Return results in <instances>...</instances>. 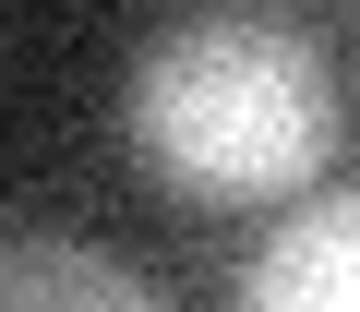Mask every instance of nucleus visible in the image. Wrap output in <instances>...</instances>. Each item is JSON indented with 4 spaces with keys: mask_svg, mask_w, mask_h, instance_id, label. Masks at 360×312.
I'll return each mask as SVG.
<instances>
[{
    "mask_svg": "<svg viewBox=\"0 0 360 312\" xmlns=\"http://www.w3.org/2000/svg\"><path fill=\"white\" fill-rule=\"evenodd\" d=\"M132 144L193 204H276V193L324 181L336 84H324L312 37H288L264 13H205L132 60Z\"/></svg>",
    "mask_w": 360,
    "mask_h": 312,
    "instance_id": "obj_1",
    "label": "nucleus"
},
{
    "mask_svg": "<svg viewBox=\"0 0 360 312\" xmlns=\"http://www.w3.org/2000/svg\"><path fill=\"white\" fill-rule=\"evenodd\" d=\"M240 312H360V193H312L252 252Z\"/></svg>",
    "mask_w": 360,
    "mask_h": 312,
    "instance_id": "obj_2",
    "label": "nucleus"
},
{
    "mask_svg": "<svg viewBox=\"0 0 360 312\" xmlns=\"http://www.w3.org/2000/svg\"><path fill=\"white\" fill-rule=\"evenodd\" d=\"M0 312H168V300L60 228H0Z\"/></svg>",
    "mask_w": 360,
    "mask_h": 312,
    "instance_id": "obj_3",
    "label": "nucleus"
}]
</instances>
